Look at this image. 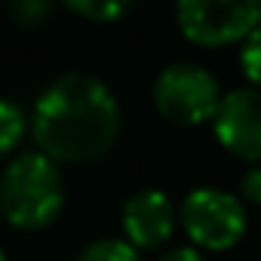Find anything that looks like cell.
Returning a JSON list of instances; mask_svg holds the SVG:
<instances>
[{
  "instance_id": "cell-1",
  "label": "cell",
  "mask_w": 261,
  "mask_h": 261,
  "mask_svg": "<svg viewBox=\"0 0 261 261\" xmlns=\"http://www.w3.org/2000/svg\"><path fill=\"white\" fill-rule=\"evenodd\" d=\"M31 133L56 163H92L105 157L120 133V105L92 74H62L34 101Z\"/></svg>"
},
{
  "instance_id": "cell-2",
  "label": "cell",
  "mask_w": 261,
  "mask_h": 261,
  "mask_svg": "<svg viewBox=\"0 0 261 261\" xmlns=\"http://www.w3.org/2000/svg\"><path fill=\"white\" fill-rule=\"evenodd\" d=\"M65 206V181L43 151L19 154L0 175V215L19 230L49 227Z\"/></svg>"
},
{
  "instance_id": "cell-3",
  "label": "cell",
  "mask_w": 261,
  "mask_h": 261,
  "mask_svg": "<svg viewBox=\"0 0 261 261\" xmlns=\"http://www.w3.org/2000/svg\"><path fill=\"white\" fill-rule=\"evenodd\" d=\"M178 31L206 49L243 43L261 28L258 0H175Z\"/></svg>"
},
{
  "instance_id": "cell-4",
  "label": "cell",
  "mask_w": 261,
  "mask_h": 261,
  "mask_svg": "<svg viewBox=\"0 0 261 261\" xmlns=\"http://www.w3.org/2000/svg\"><path fill=\"white\" fill-rule=\"evenodd\" d=\"M218 80L194 65V62H175L166 65L154 80V105L157 111L181 126H197L203 120H215L221 105Z\"/></svg>"
},
{
  "instance_id": "cell-5",
  "label": "cell",
  "mask_w": 261,
  "mask_h": 261,
  "mask_svg": "<svg viewBox=\"0 0 261 261\" xmlns=\"http://www.w3.org/2000/svg\"><path fill=\"white\" fill-rule=\"evenodd\" d=\"M181 227L197 246L221 252L243 240L246 209L233 194L218 188H197L181 203Z\"/></svg>"
},
{
  "instance_id": "cell-6",
  "label": "cell",
  "mask_w": 261,
  "mask_h": 261,
  "mask_svg": "<svg viewBox=\"0 0 261 261\" xmlns=\"http://www.w3.org/2000/svg\"><path fill=\"white\" fill-rule=\"evenodd\" d=\"M215 139L240 160H261V89H233L215 114Z\"/></svg>"
},
{
  "instance_id": "cell-7",
  "label": "cell",
  "mask_w": 261,
  "mask_h": 261,
  "mask_svg": "<svg viewBox=\"0 0 261 261\" xmlns=\"http://www.w3.org/2000/svg\"><path fill=\"white\" fill-rule=\"evenodd\" d=\"M175 209L163 191H139L123 206V230L126 243L136 249H157L172 237Z\"/></svg>"
},
{
  "instance_id": "cell-8",
  "label": "cell",
  "mask_w": 261,
  "mask_h": 261,
  "mask_svg": "<svg viewBox=\"0 0 261 261\" xmlns=\"http://www.w3.org/2000/svg\"><path fill=\"white\" fill-rule=\"evenodd\" d=\"M25 129H28L25 111L10 98H0V160L19 148V142L25 139Z\"/></svg>"
},
{
  "instance_id": "cell-9",
  "label": "cell",
  "mask_w": 261,
  "mask_h": 261,
  "mask_svg": "<svg viewBox=\"0 0 261 261\" xmlns=\"http://www.w3.org/2000/svg\"><path fill=\"white\" fill-rule=\"evenodd\" d=\"M136 0H65V7L86 22H117Z\"/></svg>"
},
{
  "instance_id": "cell-10",
  "label": "cell",
  "mask_w": 261,
  "mask_h": 261,
  "mask_svg": "<svg viewBox=\"0 0 261 261\" xmlns=\"http://www.w3.org/2000/svg\"><path fill=\"white\" fill-rule=\"evenodd\" d=\"M77 261H142V255L126 240H95L77 255Z\"/></svg>"
},
{
  "instance_id": "cell-11",
  "label": "cell",
  "mask_w": 261,
  "mask_h": 261,
  "mask_svg": "<svg viewBox=\"0 0 261 261\" xmlns=\"http://www.w3.org/2000/svg\"><path fill=\"white\" fill-rule=\"evenodd\" d=\"M53 16L49 0H10V19L19 28H40Z\"/></svg>"
},
{
  "instance_id": "cell-12",
  "label": "cell",
  "mask_w": 261,
  "mask_h": 261,
  "mask_svg": "<svg viewBox=\"0 0 261 261\" xmlns=\"http://www.w3.org/2000/svg\"><path fill=\"white\" fill-rule=\"evenodd\" d=\"M240 65L252 86L261 89V28H255L240 46Z\"/></svg>"
},
{
  "instance_id": "cell-13",
  "label": "cell",
  "mask_w": 261,
  "mask_h": 261,
  "mask_svg": "<svg viewBox=\"0 0 261 261\" xmlns=\"http://www.w3.org/2000/svg\"><path fill=\"white\" fill-rule=\"evenodd\" d=\"M240 191H243V197H246L249 203H258V206H261V166H258V169H249V172L243 175Z\"/></svg>"
},
{
  "instance_id": "cell-14",
  "label": "cell",
  "mask_w": 261,
  "mask_h": 261,
  "mask_svg": "<svg viewBox=\"0 0 261 261\" xmlns=\"http://www.w3.org/2000/svg\"><path fill=\"white\" fill-rule=\"evenodd\" d=\"M160 261H203L197 249L191 246H178V249H169L166 255H160Z\"/></svg>"
},
{
  "instance_id": "cell-15",
  "label": "cell",
  "mask_w": 261,
  "mask_h": 261,
  "mask_svg": "<svg viewBox=\"0 0 261 261\" xmlns=\"http://www.w3.org/2000/svg\"><path fill=\"white\" fill-rule=\"evenodd\" d=\"M0 261H7V255H4V249H0Z\"/></svg>"
},
{
  "instance_id": "cell-16",
  "label": "cell",
  "mask_w": 261,
  "mask_h": 261,
  "mask_svg": "<svg viewBox=\"0 0 261 261\" xmlns=\"http://www.w3.org/2000/svg\"><path fill=\"white\" fill-rule=\"evenodd\" d=\"M258 10H261V0H258Z\"/></svg>"
}]
</instances>
